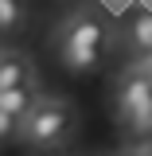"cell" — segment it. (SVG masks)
Returning <instances> with one entry per match:
<instances>
[{
  "label": "cell",
  "mask_w": 152,
  "mask_h": 156,
  "mask_svg": "<svg viewBox=\"0 0 152 156\" xmlns=\"http://www.w3.org/2000/svg\"><path fill=\"white\" fill-rule=\"evenodd\" d=\"M125 156H148V152H125Z\"/></svg>",
  "instance_id": "10"
},
{
  "label": "cell",
  "mask_w": 152,
  "mask_h": 156,
  "mask_svg": "<svg viewBox=\"0 0 152 156\" xmlns=\"http://www.w3.org/2000/svg\"><path fill=\"white\" fill-rule=\"evenodd\" d=\"M148 133H152V125H148Z\"/></svg>",
  "instance_id": "11"
},
{
  "label": "cell",
  "mask_w": 152,
  "mask_h": 156,
  "mask_svg": "<svg viewBox=\"0 0 152 156\" xmlns=\"http://www.w3.org/2000/svg\"><path fill=\"white\" fill-rule=\"evenodd\" d=\"M19 129V117H12V113H4V109H0V140H4V136H12Z\"/></svg>",
  "instance_id": "8"
},
{
  "label": "cell",
  "mask_w": 152,
  "mask_h": 156,
  "mask_svg": "<svg viewBox=\"0 0 152 156\" xmlns=\"http://www.w3.org/2000/svg\"><path fill=\"white\" fill-rule=\"evenodd\" d=\"M19 133L35 148H58L74 133V105L62 98H35V105L19 117Z\"/></svg>",
  "instance_id": "2"
},
{
  "label": "cell",
  "mask_w": 152,
  "mask_h": 156,
  "mask_svg": "<svg viewBox=\"0 0 152 156\" xmlns=\"http://www.w3.org/2000/svg\"><path fill=\"white\" fill-rule=\"evenodd\" d=\"M35 105V90L31 86H16V90H0V109L12 117H23L27 109Z\"/></svg>",
  "instance_id": "5"
},
{
  "label": "cell",
  "mask_w": 152,
  "mask_h": 156,
  "mask_svg": "<svg viewBox=\"0 0 152 156\" xmlns=\"http://www.w3.org/2000/svg\"><path fill=\"white\" fill-rule=\"evenodd\" d=\"M23 23V4L19 0H0V31H12Z\"/></svg>",
  "instance_id": "7"
},
{
  "label": "cell",
  "mask_w": 152,
  "mask_h": 156,
  "mask_svg": "<svg viewBox=\"0 0 152 156\" xmlns=\"http://www.w3.org/2000/svg\"><path fill=\"white\" fill-rule=\"evenodd\" d=\"M133 47L140 51V55L152 58V8H148V12H140V16L133 20Z\"/></svg>",
  "instance_id": "6"
},
{
  "label": "cell",
  "mask_w": 152,
  "mask_h": 156,
  "mask_svg": "<svg viewBox=\"0 0 152 156\" xmlns=\"http://www.w3.org/2000/svg\"><path fill=\"white\" fill-rule=\"evenodd\" d=\"M31 82H35L31 58L19 51H0V90H16V86H31Z\"/></svg>",
  "instance_id": "4"
},
{
  "label": "cell",
  "mask_w": 152,
  "mask_h": 156,
  "mask_svg": "<svg viewBox=\"0 0 152 156\" xmlns=\"http://www.w3.org/2000/svg\"><path fill=\"white\" fill-rule=\"evenodd\" d=\"M62 58L70 70H94L97 62L105 58V47H109V27L105 20L94 16V12H74V16L62 23Z\"/></svg>",
  "instance_id": "1"
},
{
  "label": "cell",
  "mask_w": 152,
  "mask_h": 156,
  "mask_svg": "<svg viewBox=\"0 0 152 156\" xmlns=\"http://www.w3.org/2000/svg\"><path fill=\"white\" fill-rule=\"evenodd\" d=\"M117 109L133 133H148L152 125V74L148 66H133L117 86Z\"/></svg>",
  "instance_id": "3"
},
{
  "label": "cell",
  "mask_w": 152,
  "mask_h": 156,
  "mask_svg": "<svg viewBox=\"0 0 152 156\" xmlns=\"http://www.w3.org/2000/svg\"><path fill=\"white\" fill-rule=\"evenodd\" d=\"M148 74H152V66H148Z\"/></svg>",
  "instance_id": "12"
},
{
  "label": "cell",
  "mask_w": 152,
  "mask_h": 156,
  "mask_svg": "<svg viewBox=\"0 0 152 156\" xmlns=\"http://www.w3.org/2000/svg\"><path fill=\"white\" fill-rule=\"evenodd\" d=\"M105 4H109V8H121V4H129V0H105Z\"/></svg>",
  "instance_id": "9"
}]
</instances>
